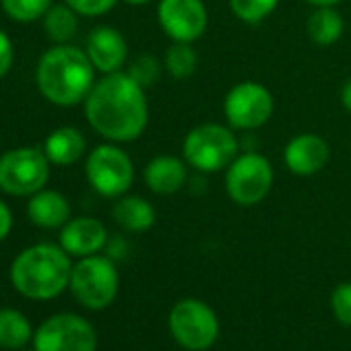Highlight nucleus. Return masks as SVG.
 Segmentation results:
<instances>
[{"label": "nucleus", "instance_id": "obj_1", "mask_svg": "<svg viewBox=\"0 0 351 351\" xmlns=\"http://www.w3.org/2000/svg\"><path fill=\"white\" fill-rule=\"evenodd\" d=\"M85 116L91 128L110 143L136 141L149 124L145 87L128 73H110L89 91Z\"/></svg>", "mask_w": 351, "mask_h": 351}, {"label": "nucleus", "instance_id": "obj_2", "mask_svg": "<svg viewBox=\"0 0 351 351\" xmlns=\"http://www.w3.org/2000/svg\"><path fill=\"white\" fill-rule=\"evenodd\" d=\"M36 81L40 93L54 106L71 108L87 99L95 85V66L87 52L58 44L50 48L38 62Z\"/></svg>", "mask_w": 351, "mask_h": 351}, {"label": "nucleus", "instance_id": "obj_3", "mask_svg": "<svg viewBox=\"0 0 351 351\" xmlns=\"http://www.w3.org/2000/svg\"><path fill=\"white\" fill-rule=\"evenodd\" d=\"M71 254L62 246L44 242L17 254L11 265V283L23 298L48 302L71 285Z\"/></svg>", "mask_w": 351, "mask_h": 351}, {"label": "nucleus", "instance_id": "obj_4", "mask_svg": "<svg viewBox=\"0 0 351 351\" xmlns=\"http://www.w3.org/2000/svg\"><path fill=\"white\" fill-rule=\"evenodd\" d=\"M184 161L201 173L228 169L240 155V141L232 126L207 122L195 126L182 143Z\"/></svg>", "mask_w": 351, "mask_h": 351}, {"label": "nucleus", "instance_id": "obj_5", "mask_svg": "<svg viewBox=\"0 0 351 351\" xmlns=\"http://www.w3.org/2000/svg\"><path fill=\"white\" fill-rule=\"evenodd\" d=\"M69 287L75 300L83 308L104 310L118 295V287H120L118 269L110 256H101V254L83 256L77 265H73Z\"/></svg>", "mask_w": 351, "mask_h": 351}, {"label": "nucleus", "instance_id": "obj_6", "mask_svg": "<svg viewBox=\"0 0 351 351\" xmlns=\"http://www.w3.org/2000/svg\"><path fill=\"white\" fill-rule=\"evenodd\" d=\"M171 337L189 351H205L215 345L219 337V318L215 310L197 298L176 302L167 316Z\"/></svg>", "mask_w": 351, "mask_h": 351}, {"label": "nucleus", "instance_id": "obj_7", "mask_svg": "<svg viewBox=\"0 0 351 351\" xmlns=\"http://www.w3.org/2000/svg\"><path fill=\"white\" fill-rule=\"evenodd\" d=\"M275 182L271 161L256 153L246 151L238 155L226 169V193L230 201L240 207H254L263 203Z\"/></svg>", "mask_w": 351, "mask_h": 351}, {"label": "nucleus", "instance_id": "obj_8", "mask_svg": "<svg viewBox=\"0 0 351 351\" xmlns=\"http://www.w3.org/2000/svg\"><path fill=\"white\" fill-rule=\"evenodd\" d=\"M50 178V159L34 147H19L0 157V191L11 197H32Z\"/></svg>", "mask_w": 351, "mask_h": 351}, {"label": "nucleus", "instance_id": "obj_9", "mask_svg": "<svg viewBox=\"0 0 351 351\" xmlns=\"http://www.w3.org/2000/svg\"><path fill=\"white\" fill-rule=\"evenodd\" d=\"M85 176L97 195L106 199H118L126 195L134 182V165L126 151L114 143H108L89 153Z\"/></svg>", "mask_w": 351, "mask_h": 351}, {"label": "nucleus", "instance_id": "obj_10", "mask_svg": "<svg viewBox=\"0 0 351 351\" xmlns=\"http://www.w3.org/2000/svg\"><path fill=\"white\" fill-rule=\"evenodd\" d=\"M36 351H95L97 330L93 324L71 312L46 318L34 332Z\"/></svg>", "mask_w": 351, "mask_h": 351}, {"label": "nucleus", "instance_id": "obj_11", "mask_svg": "<svg viewBox=\"0 0 351 351\" xmlns=\"http://www.w3.org/2000/svg\"><path fill=\"white\" fill-rule=\"evenodd\" d=\"M275 110L271 91L258 81H242L234 85L223 99L228 126L234 130H256L265 126Z\"/></svg>", "mask_w": 351, "mask_h": 351}, {"label": "nucleus", "instance_id": "obj_12", "mask_svg": "<svg viewBox=\"0 0 351 351\" xmlns=\"http://www.w3.org/2000/svg\"><path fill=\"white\" fill-rule=\"evenodd\" d=\"M157 21L171 42L195 44L209 25V13L203 0H159Z\"/></svg>", "mask_w": 351, "mask_h": 351}, {"label": "nucleus", "instance_id": "obj_13", "mask_svg": "<svg viewBox=\"0 0 351 351\" xmlns=\"http://www.w3.org/2000/svg\"><path fill=\"white\" fill-rule=\"evenodd\" d=\"M328 159H330L328 143L314 132H302L293 136L283 151V161L287 169L293 176H302V178L322 171Z\"/></svg>", "mask_w": 351, "mask_h": 351}, {"label": "nucleus", "instance_id": "obj_14", "mask_svg": "<svg viewBox=\"0 0 351 351\" xmlns=\"http://www.w3.org/2000/svg\"><path fill=\"white\" fill-rule=\"evenodd\" d=\"M85 52L91 64L95 66V71L110 75V73H118L126 64L128 44L118 29L110 25H99L89 34Z\"/></svg>", "mask_w": 351, "mask_h": 351}, {"label": "nucleus", "instance_id": "obj_15", "mask_svg": "<svg viewBox=\"0 0 351 351\" xmlns=\"http://www.w3.org/2000/svg\"><path fill=\"white\" fill-rule=\"evenodd\" d=\"M60 246L71 256H91L99 254L108 246V230L99 219L77 217L69 219L60 230Z\"/></svg>", "mask_w": 351, "mask_h": 351}, {"label": "nucleus", "instance_id": "obj_16", "mask_svg": "<svg viewBox=\"0 0 351 351\" xmlns=\"http://www.w3.org/2000/svg\"><path fill=\"white\" fill-rule=\"evenodd\" d=\"M143 178L151 193L173 195L189 180V163L176 155H157L145 165Z\"/></svg>", "mask_w": 351, "mask_h": 351}, {"label": "nucleus", "instance_id": "obj_17", "mask_svg": "<svg viewBox=\"0 0 351 351\" xmlns=\"http://www.w3.org/2000/svg\"><path fill=\"white\" fill-rule=\"evenodd\" d=\"M27 215L32 223H36L38 228L56 230V228H62L71 219V205L64 195L42 189L40 193L29 197Z\"/></svg>", "mask_w": 351, "mask_h": 351}, {"label": "nucleus", "instance_id": "obj_18", "mask_svg": "<svg viewBox=\"0 0 351 351\" xmlns=\"http://www.w3.org/2000/svg\"><path fill=\"white\" fill-rule=\"evenodd\" d=\"M114 221L124 230L132 234H143L155 226V209L153 205L143 197L122 195L112 207Z\"/></svg>", "mask_w": 351, "mask_h": 351}, {"label": "nucleus", "instance_id": "obj_19", "mask_svg": "<svg viewBox=\"0 0 351 351\" xmlns=\"http://www.w3.org/2000/svg\"><path fill=\"white\" fill-rule=\"evenodd\" d=\"M87 149V141L79 128L60 126L44 143V153L54 165H73L77 163Z\"/></svg>", "mask_w": 351, "mask_h": 351}, {"label": "nucleus", "instance_id": "obj_20", "mask_svg": "<svg viewBox=\"0 0 351 351\" xmlns=\"http://www.w3.org/2000/svg\"><path fill=\"white\" fill-rule=\"evenodd\" d=\"M306 29L308 38L316 46H332L341 40L345 23L335 7H316V11L308 17Z\"/></svg>", "mask_w": 351, "mask_h": 351}, {"label": "nucleus", "instance_id": "obj_21", "mask_svg": "<svg viewBox=\"0 0 351 351\" xmlns=\"http://www.w3.org/2000/svg\"><path fill=\"white\" fill-rule=\"evenodd\" d=\"M34 339L29 318L15 308H0V347L19 351Z\"/></svg>", "mask_w": 351, "mask_h": 351}, {"label": "nucleus", "instance_id": "obj_22", "mask_svg": "<svg viewBox=\"0 0 351 351\" xmlns=\"http://www.w3.org/2000/svg\"><path fill=\"white\" fill-rule=\"evenodd\" d=\"M77 11L71 9L66 3L64 5H52L50 11L44 15V29L48 38L56 44H69L77 29H79V19Z\"/></svg>", "mask_w": 351, "mask_h": 351}, {"label": "nucleus", "instance_id": "obj_23", "mask_svg": "<svg viewBox=\"0 0 351 351\" xmlns=\"http://www.w3.org/2000/svg\"><path fill=\"white\" fill-rule=\"evenodd\" d=\"M199 66V54L193 48V44H182L173 42L163 58V69L173 77V79H189L195 75Z\"/></svg>", "mask_w": 351, "mask_h": 351}, {"label": "nucleus", "instance_id": "obj_24", "mask_svg": "<svg viewBox=\"0 0 351 351\" xmlns=\"http://www.w3.org/2000/svg\"><path fill=\"white\" fill-rule=\"evenodd\" d=\"M279 5V0H230L232 13L246 25H258L269 19Z\"/></svg>", "mask_w": 351, "mask_h": 351}, {"label": "nucleus", "instance_id": "obj_25", "mask_svg": "<svg viewBox=\"0 0 351 351\" xmlns=\"http://www.w3.org/2000/svg\"><path fill=\"white\" fill-rule=\"evenodd\" d=\"M52 7V0H3L5 13L17 23H32L42 19Z\"/></svg>", "mask_w": 351, "mask_h": 351}, {"label": "nucleus", "instance_id": "obj_26", "mask_svg": "<svg viewBox=\"0 0 351 351\" xmlns=\"http://www.w3.org/2000/svg\"><path fill=\"white\" fill-rule=\"evenodd\" d=\"M161 71H163V64L155 58V56H151V54H141V56H136L130 64H128V75L141 85V87H153L157 81H159V77H161Z\"/></svg>", "mask_w": 351, "mask_h": 351}, {"label": "nucleus", "instance_id": "obj_27", "mask_svg": "<svg viewBox=\"0 0 351 351\" xmlns=\"http://www.w3.org/2000/svg\"><path fill=\"white\" fill-rule=\"evenodd\" d=\"M330 310L339 324L351 326V283H339L330 293Z\"/></svg>", "mask_w": 351, "mask_h": 351}, {"label": "nucleus", "instance_id": "obj_28", "mask_svg": "<svg viewBox=\"0 0 351 351\" xmlns=\"http://www.w3.org/2000/svg\"><path fill=\"white\" fill-rule=\"evenodd\" d=\"M64 3L75 9L79 15H85V17H99V15H106L110 13L118 0H64Z\"/></svg>", "mask_w": 351, "mask_h": 351}, {"label": "nucleus", "instance_id": "obj_29", "mask_svg": "<svg viewBox=\"0 0 351 351\" xmlns=\"http://www.w3.org/2000/svg\"><path fill=\"white\" fill-rule=\"evenodd\" d=\"M13 56H15V52H13V42L9 40V36L0 29V79H3L9 71H11V66H13Z\"/></svg>", "mask_w": 351, "mask_h": 351}, {"label": "nucleus", "instance_id": "obj_30", "mask_svg": "<svg viewBox=\"0 0 351 351\" xmlns=\"http://www.w3.org/2000/svg\"><path fill=\"white\" fill-rule=\"evenodd\" d=\"M11 228H13V213L5 201H0V242L11 234Z\"/></svg>", "mask_w": 351, "mask_h": 351}, {"label": "nucleus", "instance_id": "obj_31", "mask_svg": "<svg viewBox=\"0 0 351 351\" xmlns=\"http://www.w3.org/2000/svg\"><path fill=\"white\" fill-rule=\"evenodd\" d=\"M341 104H343V108L351 114V79L343 83V89H341Z\"/></svg>", "mask_w": 351, "mask_h": 351}, {"label": "nucleus", "instance_id": "obj_32", "mask_svg": "<svg viewBox=\"0 0 351 351\" xmlns=\"http://www.w3.org/2000/svg\"><path fill=\"white\" fill-rule=\"evenodd\" d=\"M306 3L312 7H337L341 0H306Z\"/></svg>", "mask_w": 351, "mask_h": 351}, {"label": "nucleus", "instance_id": "obj_33", "mask_svg": "<svg viewBox=\"0 0 351 351\" xmlns=\"http://www.w3.org/2000/svg\"><path fill=\"white\" fill-rule=\"evenodd\" d=\"M122 3H126V5H130V7H143V5L151 3V0H122Z\"/></svg>", "mask_w": 351, "mask_h": 351}, {"label": "nucleus", "instance_id": "obj_34", "mask_svg": "<svg viewBox=\"0 0 351 351\" xmlns=\"http://www.w3.org/2000/svg\"><path fill=\"white\" fill-rule=\"evenodd\" d=\"M19 351H36V349H25V347H23V349H19Z\"/></svg>", "mask_w": 351, "mask_h": 351}]
</instances>
